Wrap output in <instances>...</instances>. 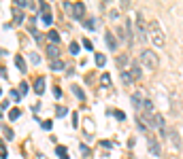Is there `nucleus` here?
<instances>
[{"label":"nucleus","mask_w":183,"mask_h":159,"mask_svg":"<svg viewBox=\"0 0 183 159\" xmlns=\"http://www.w3.org/2000/svg\"><path fill=\"white\" fill-rule=\"evenodd\" d=\"M66 113H68V108H66V106H58V108H55V115H58V117H64Z\"/></svg>","instance_id":"29"},{"label":"nucleus","mask_w":183,"mask_h":159,"mask_svg":"<svg viewBox=\"0 0 183 159\" xmlns=\"http://www.w3.org/2000/svg\"><path fill=\"white\" fill-rule=\"evenodd\" d=\"M140 77H143V68L138 64H134L132 66V79H140Z\"/></svg>","instance_id":"18"},{"label":"nucleus","mask_w":183,"mask_h":159,"mask_svg":"<svg viewBox=\"0 0 183 159\" xmlns=\"http://www.w3.org/2000/svg\"><path fill=\"white\" fill-rule=\"evenodd\" d=\"M30 62H32V64H39V62H41V55L32 51V53H30Z\"/></svg>","instance_id":"31"},{"label":"nucleus","mask_w":183,"mask_h":159,"mask_svg":"<svg viewBox=\"0 0 183 159\" xmlns=\"http://www.w3.org/2000/svg\"><path fill=\"white\" fill-rule=\"evenodd\" d=\"M100 83H102V87H109L111 85V74H102L100 77Z\"/></svg>","instance_id":"26"},{"label":"nucleus","mask_w":183,"mask_h":159,"mask_svg":"<svg viewBox=\"0 0 183 159\" xmlns=\"http://www.w3.org/2000/svg\"><path fill=\"white\" fill-rule=\"evenodd\" d=\"M149 38H151V42H153V47H158V49H162L164 42H166V38H164V30H162V26H160L155 19L149 21Z\"/></svg>","instance_id":"1"},{"label":"nucleus","mask_w":183,"mask_h":159,"mask_svg":"<svg viewBox=\"0 0 183 159\" xmlns=\"http://www.w3.org/2000/svg\"><path fill=\"white\" fill-rule=\"evenodd\" d=\"M34 91H36V93H43V91H45V77H39V79H36Z\"/></svg>","instance_id":"11"},{"label":"nucleus","mask_w":183,"mask_h":159,"mask_svg":"<svg viewBox=\"0 0 183 159\" xmlns=\"http://www.w3.org/2000/svg\"><path fill=\"white\" fill-rule=\"evenodd\" d=\"M41 21H43L45 26H51V21H53V17H51V13H41Z\"/></svg>","instance_id":"19"},{"label":"nucleus","mask_w":183,"mask_h":159,"mask_svg":"<svg viewBox=\"0 0 183 159\" xmlns=\"http://www.w3.org/2000/svg\"><path fill=\"white\" fill-rule=\"evenodd\" d=\"M136 36H138V40L140 42H145L147 40V23H145V17H143V13L138 11L136 13Z\"/></svg>","instance_id":"3"},{"label":"nucleus","mask_w":183,"mask_h":159,"mask_svg":"<svg viewBox=\"0 0 183 159\" xmlns=\"http://www.w3.org/2000/svg\"><path fill=\"white\" fill-rule=\"evenodd\" d=\"M140 64H143L147 70H158V66H160L158 53H153L151 49H145V51H140Z\"/></svg>","instance_id":"2"},{"label":"nucleus","mask_w":183,"mask_h":159,"mask_svg":"<svg viewBox=\"0 0 183 159\" xmlns=\"http://www.w3.org/2000/svg\"><path fill=\"white\" fill-rule=\"evenodd\" d=\"M115 64H117V68H119L121 72H126V68H128V64H130V55H128V53H119L117 60H115Z\"/></svg>","instance_id":"6"},{"label":"nucleus","mask_w":183,"mask_h":159,"mask_svg":"<svg viewBox=\"0 0 183 159\" xmlns=\"http://www.w3.org/2000/svg\"><path fill=\"white\" fill-rule=\"evenodd\" d=\"M121 81H124V85H126V87H132V83H134L132 74H128V72H121Z\"/></svg>","instance_id":"16"},{"label":"nucleus","mask_w":183,"mask_h":159,"mask_svg":"<svg viewBox=\"0 0 183 159\" xmlns=\"http://www.w3.org/2000/svg\"><path fill=\"white\" fill-rule=\"evenodd\" d=\"M19 87H21V91H19V96H21V93H26V91H28V83H21V85H19Z\"/></svg>","instance_id":"38"},{"label":"nucleus","mask_w":183,"mask_h":159,"mask_svg":"<svg viewBox=\"0 0 183 159\" xmlns=\"http://www.w3.org/2000/svg\"><path fill=\"white\" fill-rule=\"evenodd\" d=\"M168 138H170V142H173V149H179V146H181V140H179V134H177L175 129H170V132H168Z\"/></svg>","instance_id":"10"},{"label":"nucleus","mask_w":183,"mask_h":159,"mask_svg":"<svg viewBox=\"0 0 183 159\" xmlns=\"http://www.w3.org/2000/svg\"><path fill=\"white\" fill-rule=\"evenodd\" d=\"M39 9H41V13H51V6H49L47 2H41V4H39Z\"/></svg>","instance_id":"30"},{"label":"nucleus","mask_w":183,"mask_h":159,"mask_svg":"<svg viewBox=\"0 0 183 159\" xmlns=\"http://www.w3.org/2000/svg\"><path fill=\"white\" fill-rule=\"evenodd\" d=\"M0 132H2V134L6 136V140H11V138H13V132H11V129H9L6 125H0Z\"/></svg>","instance_id":"25"},{"label":"nucleus","mask_w":183,"mask_h":159,"mask_svg":"<svg viewBox=\"0 0 183 159\" xmlns=\"http://www.w3.org/2000/svg\"><path fill=\"white\" fill-rule=\"evenodd\" d=\"M47 38H49V45H58V42H60V34H58L55 30H49V32H47Z\"/></svg>","instance_id":"12"},{"label":"nucleus","mask_w":183,"mask_h":159,"mask_svg":"<svg viewBox=\"0 0 183 159\" xmlns=\"http://www.w3.org/2000/svg\"><path fill=\"white\" fill-rule=\"evenodd\" d=\"M9 98H11V100H15V102H19V98H21V96H19V91H17V89H11V91H9Z\"/></svg>","instance_id":"28"},{"label":"nucleus","mask_w":183,"mask_h":159,"mask_svg":"<svg viewBox=\"0 0 183 159\" xmlns=\"http://www.w3.org/2000/svg\"><path fill=\"white\" fill-rule=\"evenodd\" d=\"M0 96H2V89H0Z\"/></svg>","instance_id":"43"},{"label":"nucleus","mask_w":183,"mask_h":159,"mask_svg":"<svg viewBox=\"0 0 183 159\" xmlns=\"http://www.w3.org/2000/svg\"><path fill=\"white\" fill-rule=\"evenodd\" d=\"M145 98H147V96H145L143 91H134V93L130 96V102H132V106H134L136 110H140V108H143V102H145Z\"/></svg>","instance_id":"5"},{"label":"nucleus","mask_w":183,"mask_h":159,"mask_svg":"<svg viewBox=\"0 0 183 159\" xmlns=\"http://www.w3.org/2000/svg\"><path fill=\"white\" fill-rule=\"evenodd\" d=\"M45 53L49 55L51 62H53V60H60V47H58V45H47Z\"/></svg>","instance_id":"8"},{"label":"nucleus","mask_w":183,"mask_h":159,"mask_svg":"<svg viewBox=\"0 0 183 159\" xmlns=\"http://www.w3.org/2000/svg\"><path fill=\"white\" fill-rule=\"evenodd\" d=\"M53 96H55V98H62V91H60V89L55 87V89H53Z\"/></svg>","instance_id":"41"},{"label":"nucleus","mask_w":183,"mask_h":159,"mask_svg":"<svg viewBox=\"0 0 183 159\" xmlns=\"http://www.w3.org/2000/svg\"><path fill=\"white\" fill-rule=\"evenodd\" d=\"M73 93H75L79 100H85V93H83V89H81V87H73Z\"/></svg>","instance_id":"24"},{"label":"nucleus","mask_w":183,"mask_h":159,"mask_svg":"<svg viewBox=\"0 0 183 159\" xmlns=\"http://www.w3.org/2000/svg\"><path fill=\"white\" fill-rule=\"evenodd\" d=\"M83 26H85L88 30H96V26H98V23H96V19H85V21H83Z\"/></svg>","instance_id":"23"},{"label":"nucleus","mask_w":183,"mask_h":159,"mask_svg":"<svg viewBox=\"0 0 183 159\" xmlns=\"http://www.w3.org/2000/svg\"><path fill=\"white\" fill-rule=\"evenodd\" d=\"M70 11H73V17L75 19H81L83 13H85V4L83 2H75V4H70Z\"/></svg>","instance_id":"7"},{"label":"nucleus","mask_w":183,"mask_h":159,"mask_svg":"<svg viewBox=\"0 0 183 159\" xmlns=\"http://www.w3.org/2000/svg\"><path fill=\"white\" fill-rule=\"evenodd\" d=\"M100 144H102V146H104V149H111V146H113V144H111V142H109V140H102V142H100Z\"/></svg>","instance_id":"40"},{"label":"nucleus","mask_w":183,"mask_h":159,"mask_svg":"<svg viewBox=\"0 0 183 159\" xmlns=\"http://www.w3.org/2000/svg\"><path fill=\"white\" fill-rule=\"evenodd\" d=\"M83 129L88 132V134H94V123H92V119H85V123H83Z\"/></svg>","instance_id":"20"},{"label":"nucleus","mask_w":183,"mask_h":159,"mask_svg":"<svg viewBox=\"0 0 183 159\" xmlns=\"http://www.w3.org/2000/svg\"><path fill=\"white\" fill-rule=\"evenodd\" d=\"M115 117H117V119H119V121H124V119H126V115H124L121 110H115Z\"/></svg>","instance_id":"36"},{"label":"nucleus","mask_w":183,"mask_h":159,"mask_svg":"<svg viewBox=\"0 0 183 159\" xmlns=\"http://www.w3.org/2000/svg\"><path fill=\"white\" fill-rule=\"evenodd\" d=\"M81 153H83V155H85V157H90V149H88V146H85V144H81Z\"/></svg>","instance_id":"35"},{"label":"nucleus","mask_w":183,"mask_h":159,"mask_svg":"<svg viewBox=\"0 0 183 159\" xmlns=\"http://www.w3.org/2000/svg\"><path fill=\"white\" fill-rule=\"evenodd\" d=\"M147 149H149V153H151L153 157H160V155H162V146H160V142H158L153 136H149V134H147Z\"/></svg>","instance_id":"4"},{"label":"nucleus","mask_w":183,"mask_h":159,"mask_svg":"<svg viewBox=\"0 0 183 159\" xmlns=\"http://www.w3.org/2000/svg\"><path fill=\"white\" fill-rule=\"evenodd\" d=\"M55 153H58V157H60V159H70V157H68L66 146H58V149H55Z\"/></svg>","instance_id":"17"},{"label":"nucleus","mask_w":183,"mask_h":159,"mask_svg":"<svg viewBox=\"0 0 183 159\" xmlns=\"http://www.w3.org/2000/svg\"><path fill=\"white\" fill-rule=\"evenodd\" d=\"M77 125H79V115L73 113V127H77Z\"/></svg>","instance_id":"34"},{"label":"nucleus","mask_w":183,"mask_h":159,"mask_svg":"<svg viewBox=\"0 0 183 159\" xmlns=\"http://www.w3.org/2000/svg\"><path fill=\"white\" fill-rule=\"evenodd\" d=\"M68 49H70L73 55H79V42H77V40H73V42L68 45Z\"/></svg>","instance_id":"21"},{"label":"nucleus","mask_w":183,"mask_h":159,"mask_svg":"<svg viewBox=\"0 0 183 159\" xmlns=\"http://www.w3.org/2000/svg\"><path fill=\"white\" fill-rule=\"evenodd\" d=\"M0 77H2V79H6V68H2V66H0Z\"/></svg>","instance_id":"42"},{"label":"nucleus","mask_w":183,"mask_h":159,"mask_svg":"<svg viewBox=\"0 0 183 159\" xmlns=\"http://www.w3.org/2000/svg\"><path fill=\"white\" fill-rule=\"evenodd\" d=\"M96 64H98V66H104V64H106V57H104L102 53H96Z\"/></svg>","instance_id":"27"},{"label":"nucleus","mask_w":183,"mask_h":159,"mask_svg":"<svg viewBox=\"0 0 183 159\" xmlns=\"http://www.w3.org/2000/svg\"><path fill=\"white\" fill-rule=\"evenodd\" d=\"M117 17H119V11H115V9H113V11H109V19H113V21H115Z\"/></svg>","instance_id":"33"},{"label":"nucleus","mask_w":183,"mask_h":159,"mask_svg":"<svg viewBox=\"0 0 183 159\" xmlns=\"http://www.w3.org/2000/svg\"><path fill=\"white\" fill-rule=\"evenodd\" d=\"M51 70L62 72V70H64V62H62V60H53V62H51Z\"/></svg>","instance_id":"15"},{"label":"nucleus","mask_w":183,"mask_h":159,"mask_svg":"<svg viewBox=\"0 0 183 159\" xmlns=\"http://www.w3.org/2000/svg\"><path fill=\"white\" fill-rule=\"evenodd\" d=\"M15 2H17V9H19V11H21V9H26V6L30 4L28 0H15Z\"/></svg>","instance_id":"32"},{"label":"nucleus","mask_w":183,"mask_h":159,"mask_svg":"<svg viewBox=\"0 0 183 159\" xmlns=\"http://www.w3.org/2000/svg\"><path fill=\"white\" fill-rule=\"evenodd\" d=\"M13 15H15V21H13V23H15V26H19V23L24 21V13H21V11L15 6V9H13Z\"/></svg>","instance_id":"14"},{"label":"nucleus","mask_w":183,"mask_h":159,"mask_svg":"<svg viewBox=\"0 0 183 159\" xmlns=\"http://www.w3.org/2000/svg\"><path fill=\"white\" fill-rule=\"evenodd\" d=\"M41 125H43V129H51V125H53V123H51V121H43Z\"/></svg>","instance_id":"37"},{"label":"nucleus","mask_w":183,"mask_h":159,"mask_svg":"<svg viewBox=\"0 0 183 159\" xmlns=\"http://www.w3.org/2000/svg\"><path fill=\"white\" fill-rule=\"evenodd\" d=\"M19 115H21V110H19V108H13V110H9V119H11V121L19 119Z\"/></svg>","instance_id":"22"},{"label":"nucleus","mask_w":183,"mask_h":159,"mask_svg":"<svg viewBox=\"0 0 183 159\" xmlns=\"http://www.w3.org/2000/svg\"><path fill=\"white\" fill-rule=\"evenodd\" d=\"M83 47H85V49H90V51H92V49H94V45H92L90 40H83Z\"/></svg>","instance_id":"39"},{"label":"nucleus","mask_w":183,"mask_h":159,"mask_svg":"<svg viewBox=\"0 0 183 159\" xmlns=\"http://www.w3.org/2000/svg\"><path fill=\"white\" fill-rule=\"evenodd\" d=\"M15 66L19 68V72H26V70H28V66H26V62H24L21 55H15Z\"/></svg>","instance_id":"13"},{"label":"nucleus","mask_w":183,"mask_h":159,"mask_svg":"<svg viewBox=\"0 0 183 159\" xmlns=\"http://www.w3.org/2000/svg\"><path fill=\"white\" fill-rule=\"evenodd\" d=\"M104 40H106V47H109L111 51L117 49V38L113 36V32H106V34H104Z\"/></svg>","instance_id":"9"}]
</instances>
